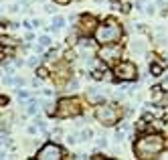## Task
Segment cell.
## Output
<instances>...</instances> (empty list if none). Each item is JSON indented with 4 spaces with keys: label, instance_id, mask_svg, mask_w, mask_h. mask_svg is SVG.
<instances>
[{
    "label": "cell",
    "instance_id": "obj_15",
    "mask_svg": "<svg viewBox=\"0 0 168 160\" xmlns=\"http://www.w3.org/2000/svg\"><path fill=\"white\" fill-rule=\"evenodd\" d=\"M91 136H93V132H91V130H83L81 134H79V138H81V140H89Z\"/></svg>",
    "mask_w": 168,
    "mask_h": 160
},
{
    "label": "cell",
    "instance_id": "obj_26",
    "mask_svg": "<svg viewBox=\"0 0 168 160\" xmlns=\"http://www.w3.org/2000/svg\"><path fill=\"white\" fill-rule=\"evenodd\" d=\"M45 12H49V14H53V12H55V8H53V6H45Z\"/></svg>",
    "mask_w": 168,
    "mask_h": 160
},
{
    "label": "cell",
    "instance_id": "obj_20",
    "mask_svg": "<svg viewBox=\"0 0 168 160\" xmlns=\"http://www.w3.org/2000/svg\"><path fill=\"white\" fill-rule=\"evenodd\" d=\"M16 95H18V99H29V93H26V91H22V89H20V91L16 93Z\"/></svg>",
    "mask_w": 168,
    "mask_h": 160
},
{
    "label": "cell",
    "instance_id": "obj_19",
    "mask_svg": "<svg viewBox=\"0 0 168 160\" xmlns=\"http://www.w3.org/2000/svg\"><path fill=\"white\" fill-rule=\"evenodd\" d=\"M37 75H38V77H47V69H45V67H38L37 69Z\"/></svg>",
    "mask_w": 168,
    "mask_h": 160
},
{
    "label": "cell",
    "instance_id": "obj_1",
    "mask_svg": "<svg viewBox=\"0 0 168 160\" xmlns=\"http://www.w3.org/2000/svg\"><path fill=\"white\" fill-rule=\"evenodd\" d=\"M136 154L140 158H150V156H156L164 150V138L160 134H148V136L140 138L138 144L134 146Z\"/></svg>",
    "mask_w": 168,
    "mask_h": 160
},
{
    "label": "cell",
    "instance_id": "obj_18",
    "mask_svg": "<svg viewBox=\"0 0 168 160\" xmlns=\"http://www.w3.org/2000/svg\"><path fill=\"white\" fill-rule=\"evenodd\" d=\"M91 77L99 81V79H103V73H101V71H91Z\"/></svg>",
    "mask_w": 168,
    "mask_h": 160
},
{
    "label": "cell",
    "instance_id": "obj_2",
    "mask_svg": "<svg viewBox=\"0 0 168 160\" xmlns=\"http://www.w3.org/2000/svg\"><path fill=\"white\" fill-rule=\"evenodd\" d=\"M120 37H122V26H120V24H115L114 20L95 26V41H97V43H101V45L118 43Z\"/></svg>",
    "mask_w": 168,
    "mask_h": 160
},
{
    "label": "cell",
    "instance_id": "obj_10",
    "mask_svg": "<svg viewBox=\"0 0 168 160\" xmlns=\"http://www.w3.org/2000/svg\"><path fill=\"white\" fill-rule=\"evenodd\" d=\"M93 24H95V18H93V16H83V30L89 33V30L93 29Z\"/></svg>",
    "mask_w": 168,
    "mask_h": 160
},
{
    "label": "cell",
    "instance_id": "obj_5",
    "mask_svg": "<svg viewBox=\"0 0 168 160\" xmlns=\"http://www.w3.org/2000/svg\"><path fill=\"white\" fill-rule=\"evenodd\" d=\"M114 73L120 79H124V81H132V79H136V75H138V69H136L134 63L124 61V63H120V65H115V67H114Z\"/></svg>",
    "mask_w": 168,
    "mask_h": 160
},
{
    "label": "cell",
    "instance_id": "obj_7",
    "mask_svg": "<svg viewBox=\"0 0 168 160\" xmlns=\"http://www.w3.org/2000/svg\"><path fill=\"white\" fill-rule=\"evenodd\" d=\"M120 55H122V47L115 45V43L103 45V49L99 51V57L103 59V61H115V59H120Z\"/></svg>",
    "mask_w": 168,
    "mask_h": 160
},
{
    "label": "cell",
    "instance_id": "obj_29",
    "mask_svg": "<svg viewBox=\"0 0 168 160\" xmlns=\"http://www.w3.org/2000/svg\"><path fill=\"white\" fill-rule=\"evenodd\" d=\"M166 120H168V107H166Z\"/></svg>",
    "mask_w": 168,
    "mask_h": 160
},
{
    "label": "cell",
    "instance_id": "obj_8",
    "mask_svg": "<svg viewBox=\"0 0 168 160\" xmlns=\"http://www.w3.org/2000/svg\"><path fill=\"white\" fill-rule=\"evenodd\" d=\"M85 97H87V99H89V102H93V103H99L101 99H103V95H99V93H97V89H95V87H89V89H87Z\"/></svg>",
    "mask_w": 168,
    "mask_h": 160
},
{
    "label": "cell",
    "instance_id": "obj_12",
    "mask_svg": "<svg viewBox=\"0 0 168 160\" xmlns=\"http://www.w3.org/2000/svg\"><path fill=\"white\" fill-rule=\"evenodd\" d=\"M132 51H136L138 55H142V53L146 51V47H144L142 43H140V41H134V43H132Z\"/></svg>",
    "mask_w": 168,
    "mask_h": 160
},
{
    "label": "cell",
    "instance_id": "obj_11",
    "mask_svg": "<svg viewBox=\"0 0 168 160\" xmlns=\"http://www.w3.org/2000/svg\"><path fill=\"white\" fill-rule=\"evenodd\" d=\"M150 91H152V102H160L162 99V85H156Z\"/></svg>",
    "mask_w": 168,
    "mask_h": 160
},
{
    "label": "cell",
    "instance_id": "obj_17",
    "mask_svg": "<svg viewBox=\"0 0 168 160\" xmlns=\"http://www.w3.org/2000/svg\"><path fill=\"white\" fill-rule=\"evenodd\" d=\"M126 138V134H124V130H115V140L118 142H122Z\"/></svg>",
    "mask_w": 168,
    "mask_h": 160
},
{
    "label": "cell",
    "instance_id": "obj_22",
    "mask_svg": "<svg viewBox=\"0 0 168 160\" xmlns=\"http://www.w3.org/2000/svg\"><path fill=\"white\" fill-rule=\"evenodd\" d=\"M97 146H99V148H106V146H107V140H106V138H99V140H97Z\"/></svg>",
    "mask_w": 168,
    "mask_h": 160
},
{
    "label": "cell",
    "instance_id": "obj_25",
    "mask_svg": "<svg viewBox=\"0 0 168 160\" xmlns=\"http://www.w3.org/2000/svg\"><path fill=\"white\" fill-rule=\"evenodd\" d=\"M146 12H148V14H154V4H148V6H146Z\"/></svg>",
    "mask_w": 168,
    "mask_h": 160
},
{
    "label": "cell",
    "instance_id": "obj_6",
    "mask_svg": "<svg viewBox=\"0 0 168 160\" xmlns=\"http://www.w3.org/2000/svg\"><path fill=\"white\" fill-rule=\"evenodd\" d=\"M38 158L41 160H59V158H63V150L59 148L57 144H47V146H43L41 150H38Z\"/></svg>",
    "mask_w": 168,
    "mask_h": 160
},
{
    "label": "cell",
    "instance_id": "obj_4",
    "mask_svg": "<svg viewBox=\"0 0 168 160\" xmlns=\"http://www.w3.org/2000/svg\"><path fill=\"white\" fill-rule=\"evenodd\" d=\"M81 112V107L77 102H71V99H59L57 106V116L59 118H73Z\"/></svg>",
    "mask_w": 168,
    "mask_h": 160
},
{
    "label": "cell",
    "instance_id": "obj_13",
    "mask_svg": "<svg viewBox=\"0 0 168 160\" xmlns=\"http://www.w3.org/2000/svg\"><path fill=\"white\" fill-rule=\"evenodd\" d=\"M150 71H152L154 77H160V75H162V67H160V65H156V63L150 65Z\"/></svg>",
    "mask_w": 168,
    "mask_h": 160
},
{
    "label": "cell",
    "instance_id": "obj_9",
    "mask_svg": "<svg viewBox=\"0 0 168 160\" xmlns=\"http://www.w3.org/2000/svg\"><path fill=\"white\" fill-rule=\"evenodd\" d=\"M63 24H65V18H63V16H55V18H53V24L49 26V30H59Z\"/></svg>",
    "mask_w": 168,
    "mask_h": 160
},
{
    "label": "cell",
    "instance_id": "obj_14",
    "mask_svg": "<svg viewBox=\"0 0 168 160\" xmlns=\"http://www.w3.org/2000/svg\"><path fill=\"white\" fill-rule=\"evenodd\" d=\"M77 87H79V81H77V79H71V81L67 83V89H69V91H75Z\"/></svg>",
    "mask_w": 168,
    "mask_h": 160
},
{
    "label": "cell",
    "instance_id": "obj_16",
    "mask_svg": "<svg viewBox=\"0 0 168 160\" xmlns=\"http://www.w3.org/2000/svg\"><path fill=\"white\" fill-rule=\"evenodd\" d=\"M38 43L43 45V47H49V45H51V39H49L47 34H43V37H41V39H38Z\"/></svg>",
    "mask_w": 168,
    "mask_h": 160
},
{
    "label": "cell",
    "instance_id": "obj_24",
    "mask_svg": "<svg viewBox=\"0 0 168 160\" xmlns=\"http://www.w3.org/2000/svg\"><path fill=\"white\" fill-rule=\"evenodd\" d=\"M67 142H69V144H75V142H79V140H77V136L69 134V136H67Z\"/></svg>",
    "mask_w": 168,
    "mask_h": 160
},
{
    "label": "cell",
    "instance_id": "obj_27",
    "mask_svg": "<svg viewBox=\"0 0 168 160\" xmlns=\"http://www.w3.org/2000/svg\"><path fill=\"white\" fill-rule=\"evenodd\" d=\"M29 134H37V126H30L29 128Z\"/></svg>",
    "mask_w": 168,
    "mask_h": 160
},
{
    "label": "cell",
    "instance_id": "obj_28",
    "mask_svg": "<svg viewBox=\"0 0 168 160\" xmlns=\"http://www.w3.org/2000/svg\"><path fill=\"white\" fill-rule=\"evenodd\" d=\"M55 2H59V4H69L71 0H55Z\"/></svg>",
    "mask_w": 168,
    "mask_h": 160
},
{
    "label": "cell",
    "instance_id": "obj_3",
    "mask_svg": "<svg viewBox=\"0 0 168 160\" xmlns=\"http://www.w3.org/2000/svg\"><path fill=\"white\" fill-rule=\"evenodd\" d=\"M95 120L99 122V124H103V126H114L115 122H118V110L111 106H97L95 110Z\"/></svg>",
    "mask_w": 168,
    "mask_h": 160
},
{
    "label": "cell",
    "instance_id": "obj_23",
    "mask_svg": "<svg viewBox=\"0 0 168 160\" xmlns=\"http://www.w3.org/2000/svg\"><path fill=\"white\" fill-rule=\"evenodd\" d=\"M29 65H30V67H37V65H38V59L37 57H30L29 59Z\"/></svg>",
    "mask_w": 168,
    "mask_h": 160
},
{
    "label": "cell",
    "instance_id": "obj_21",
    "mask_svg": "<svg viewBox=\"0 0 168 160\" xmlns=\"http://www.w3.org/2000/svg\"><path fill=\"white\" fill-rule=\"evenodd\" d=\"M79 45H81V47H91V41H89V39H81Z\"/></svg>",
    "mask_w": 168,
    "mask_h": 160
}]
</instances>
